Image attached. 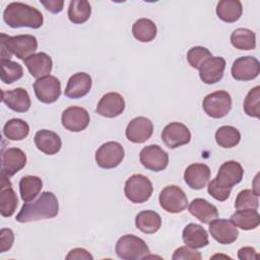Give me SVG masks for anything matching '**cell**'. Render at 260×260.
<instances>
[{"label": "cell", "instance_id": "24", "mask_svg": "<svg viewBox=\"0 0 260 260\" xmlns=\"http://www.w3.org/2000/svg\"><path fill=\"white\" fill-rule=\"evenodd\" d=\"M210 179V169L205 164H192L184 173L186 184L194 190L203 189Z\"/></svg>", "mask_w": 260, "mask_h": 260}, {"label": "cell", "instance_id": "12", "mask_svg": "<svg viewBox=\"0 0 260 260\" xmlns=\"http://www.w3.org/2000/svg\"><path fill=\"white\" fill-rule=\"evenodd\" d=\"M260 72V63L253 56H243L236 59L232 65L231 73L234 79L249 81L255 79Z\"/></svg>", "mask_w": 260, "mask_h": 260}, {"label": "cell", "instance_id": "19", "mask_svg": "<svg viewBox=\"0 0 260 260\" xmlns=\"http://www.w3.org/2000/svg\"><path fill=\"white\" fill-rule=\"evenodd\" d=\"M23 62L30 75L37 79L50 75L53 68L52 58L44 52L35 53L25 58Z\"/></svg>", "mask_w": 260, "mask_h": 260}, {"label": "cell", "instance_id": "2", "mask_svg": "<svg viewBox=\"0 0 260 260\" xmlns=\"http://www.w3.org/2000/svg\"><path fill=\"white\" fill-rule=\"evenodd\" d=\"M3 20L13 28H40L44 23V17L40 10L21 2L9 3L4 9Z\"/></svg>", "mask_w": 260, "mask_h": 260}, {"label": "cell", "instance_id": "41", "mask_svg": "<svg viewBox=\"0 0 260 260\" xmlns=\"http://www.w3.org/2000/svg\"><path fill=\"white\" fill-rule=\"evenodd\" d=\"M173 260H200L201 254L196 249L188 246L179 247L172 256Z\"/></svg>", "mask_w": 260, "mask_h": 260}, {"label": "cell", "instance_id": "1", "mask_svg": "<svg viewBox=\"0 0 260 260\" xmlns=\"http://www.w3.org/2000/svg\"><path fill=\"white\" fill-rule=\"evenodd\" d=\"M59 212L58 199L54 193L45 191L32 202L24 203L16 215L18 222H29L53 218Z\"/></svg>", "mask_w": 260, "mask_h": 260}, {"label": "cell", "instance_id": "16", "mask_svg": "<svg viewBox=\"0 0 260 260\" xmlns=\"http://www.w3.org/2000/svg\"><path fill=\"white\" fill-rule=\"evenodd\" d=\"M26 165V155L23 150L17 147H10L2 151L1 175L11 177L19 172Z\"/></svg>", "mask_w": 260, "mask_h": 260}, {"label": "cell", "instance_id": "46", "mask_svg": "<svg viewBox=\"0 0 260 260\" xmlns=\"http://www.w3.org/2000/svg\"><path fill=\"white\" fill-rule=\"evenodd\" d=\"M238 258L241 260H253L258 259L259 255L252 247H243L238 251Z\"/></svg>", "mask_w": 260, "mask_h": 260}, {"label": "cell", "instance_id": "31", "mask_svg": "<svg viewBox=\"0 0 260 260\" xmlns=\"http://www.w3.org/2000/svg\"><path fill=\"white\" fill-rule=\"evenodd\" d=\"M43 188V181L37 176H24L19 181L20 197L24 203L34 200Z\"/></svg>", "mask_w": 260, "mask_h": 260}, {"label": "cell", "instance_id": "9", "mask_svg": "<svg viewBox=\"0 0 260 260\" xmlns=\"http://www.w3.org/2000/svg\"><path fill=\"white\" fill-rule=\"evenodd\" d=\"M34 90L41 103L52 104L60 98L61 82L56 76L48 75L34 82Z\"/></svg>", "mask_w": 260, "mask_h": 260}, {"label": "cell", "instance_id": "42", "mask_svg": "<svg viewBox=\"0 0 260 260\" xmlns=\"http://www.w3.org/2000/svg\"><path fill=\"white\" fill-rule=\"evenodd\" d=\"M207 192H208L209 195L212 196L215 200H217V201H224V200H226V199L230 197L232 190H228V189L221 188L220 186L216 185V184L211 180V181L208 183Z\"/></svg>", "mask_w": 260, "mask_h": 260}, {"label": "cell", "instance_id": "36", "mask_svg": "<svg viewBox=\"0 0 260 260\" xmlns=\"http://www.w3.org/2000/svg\"><path fill=\"white\" fill-rule=\"evenodd\" d=\"M241 140L240 131L230 125L219 127L215 132V141L222 148H232Z\"/></svg>", "mask_w": 260, "mask_h": 260}, {"label": "cell", "instance_id": "25", "mask_svg": "<svg viewBox=\"0 0 260 260\" xmlns=\"http://www.w3.org/2000/svg\"><path fill=\"white\" fill-rule=\"evenodd\" d=\"M34 141L37 148L48 155L56 154L60 151L62 146L60 136L57 133L47 129L39 130L35 134Z\"/></svg>", "mask_w": 260, "mask_h": 260}, {"label": "cell", "instance_id": "32", "mask_svg": "<svg viewBox=\"0 0 260 260\" xmlns=\"http://www.w3.org/2000/svg\"><path fill=\"white\" fill-rule=\"evenodd\" d=\"M157 28L155 23L148 18H139L132 25L133 37L142 43H148L156 37Z\"/></svg>", "mask_w": 260, "mask_h": 260}, {"label": "cell", "instance_id": "29", "mask_svg": "<svg viewBox=\"0 0 260 260\" xmlns=\"http://www.w3.org/2000/svg\"><path fill=\"white\" fill-rule=\"evenodd\" d=\"M243 13V6L239 0H221L216 5V14L224 22L237 21Z\"/></svg>", "mask_w": 260, "mask_h": 260}, {"label": "cell", "instance_id": "40", "mask_svg": "<svg viewBox=\"0 0 260 260\" xmlns=\"http://www.w3.org/2000/svg\"><path fill=\"white\" fill-rule=\"evenodd\" d=\"M211 57L212 55L210 51L201 46L193 47L187 53L188 63L192 68L195 69H199L203 65V63Z\"/></svg>", "mask_w": 260, "mask_h": 260}, {"label": "cell", "instance_id": "8", "mask_svg": "<svg viewBox=\"0 0 260 260\" xmlns=\"http://www.w3.org/2000/svg\"><path fill=\"white\" fill-rule=\"evenodd\" d=\"M124 155V148L119 142L108 141L95 151V162L102 169H114L122 162Z\"/></svg>", "mask_w": 260, "mask_h": 260}, {"label": "cell", "instance_id": "23", "mask_svg": "<svg viewBox=\"0 0 260 260\" xmlns=\"http://www.w3.org/2000/svg\"><path fill=\"white\" fill-rule=\"evenodd\" d=\"M0 187V213L4 217H10L14 214L18 199L8 177L1 175Z\"/></svg>", "mask_w": 260, "mask_h": 260}, {"label": "cell", "instance_id": "27", "mask_svg": "<svg viewBox=\"0 0 260 260\" xmlns=\"http://www.w3.org/2000/svg\"><path fill=\"white\" fill-rule=\"evenodd\" d=\"M182 238L186 246L193 249H200L209 244L207 232L197 223L187 224L183 230Z\"/></svg>", "mask_w": 260, "mask_h": 260}, {"label": "cell", "instance_id": "17", "mask_svg": "<svg viewBox=\"0 0 260 260\" xmlns=\"http://www.w3.org/2000/svg\"><path fill=\"white\" fill-rule=\"evenodd\" d=\"M209 233L216 242L223 245L233 244L239 236L238 228L225 218H215L212 220L209 223Z\"/></svg>", "mask_w": 260, "mask_h": 260}, {"label": "cell", "instance_id": "5", "mask_svg": "<svg viewBox=\"0 0 260 260\" xmlns=\"http://www.w3.org/2000/svg\"><path fill=\"white\" fill-rule=\"evenodd\" d=\"M152 191V183L144 175H132L125 182V196L129 201L133 203H143L147 201L150 198Z\"/></svg>", "mask_w": 260, "mask_h": 260}, {"label": "cell", "instance_id": "44", "mask_svg": "<svg viewBox=\"0 0 260 260\" xmlns=\"http://www.w3.org/2000/svg\"><path fill=\"white\" fill-rule=\"evenodd\" d=\"M66 259L69 260V259H77V260H92L93 257L92 255L85 249L83 248H75V249H72L68 255L66 256Z\"/></svg>", "mask_w": 260, "mask_h": 260}, {"label": "cell", "instance_id": "43", "mask_svg": "<svg viewBox=\"0 0 260 260\" xmlns=\"http://www.w3.org/2000/svg\"><path fill=\"white\" fill-rule=\"evenodd\" d=\"M14 242V234L10 229H1L0 231V253L11 249Z\"/></svg>", "mask_w": 260, "mask_h": 260}, {"label": "cell", "instance_id": "38", "mask_svg": "<svg viewBox=\"0 0 260 260\" xmlns=\"http://www.w3.org/2000/svg\"><path fill=\"white\" fill-rule=\"evenodd\" d=\"M244 112L254 118H259L260 114V86L256 85L249 90L244 100Z\"/></svg>", "mask_w": 260, "mask_h": 260}, {"label": "cell", "instance_id": "20", "mask_svg": "<svg viewBox=\"0 0 260 260\" xmlns=\"http://www.w3.org/2000/svg\"><path fill=\"white\" fill-rule=\"evenodd\" d=\"M225 69V60L222 57H211L199 68V77L206 84H214L221 80Z\"/></svg>", "mask_w": 260, "mask_h": 260}, {"label": "cell", "instance_id": "28", "mask_svg": "<svg viewBox=\"0 0 260 260\" xmlns=\"http://www.w3.org/2000/svg\"><path fill=\"white\" fill-rule=\"evenodd\" d=\"M135 225L144 234H154L161 226V217L153 210H142L135 217Z\"/></svg>", "mask_w": 260, "mask_h": 260}, {"label": "cell", "instance_id": "10", "mask_svg": "<svg viewBox=\"0 0 260 260\" xmlns=\"http://www.w3.org/2000/svg\"><path fill=\"white\" fill-rule=\"evenodd\" d=\"M141 165L152 172L164 171L169 164V154L157 144H151L141 149L139 153Z\"/></svg>", "mask_w": 260, "mask_h": 260}, {"label": "cell", "instance_id": "45", "mask_svg": "<svg viewBox=\"0 0 260 260\" xmlns=\"http://www.w3.org/2000/svg\"><path fill=\"white\" fill-rule=\"evenodd\" d=\"M40 2L51 13L56 14V13H59L63 10V6H64V1L63 0H47V1L41 0Z\"/></svg>", "mask_w": 260, "mask_h": 260}, {"label": "cell", "instance_id": "34", "mask_svg": "<svg viewBox=\"0 0 260 260\" xmlns=\"http://www.w3.org/2000/svg\"><path fill=\"white\" fill-rule=\"evenodd\" d=\"M231 44L238 50H254L256 48L255 32L249 28H237L231 35Z\"/></svg>", "mask_w": 260, "mask_h": 260}, {"label": "cell", "instance_id": "18", "mask_svg": "<svg viewBox=\"0 0 260 260\" xmlns=\"http://www.w3.org/2000/svg\"><path fill=\"white\" fill-rule=\"evenodd\" d=\"M125 110L124 98L115 91L108 92L102 96L98 103L95 112L102 117L115 118L120 116Z\"/></svg>", "mask_w": 260, "mask_h": 260}, {"label": "cell", "instance_id": "22", "mask_svg": "<svg viewBox=\"0 0 260 260\" xmlns=\"http://www.w3.org/2000/svg\"><path fill=\"white\" fill-rule=\"evenodd\" d=\"M1 93L2 102L10 110L16 113H24L29 110L30 98L24 88L17 87L12 90H1Z\"/></svg>", "mask_w": 260, "mask_h": 260}, {"label": "cell", "instance_id": "39", "mask_svg": "<svg viewBox=\"0 0 260 260\" xmlns=\"http://www.w3.org/2000/svg\"><path fill=\"white\" fill-rule=\"evenodd\" d=\"M259 196L250 189L242 190L238 193L235 200V208L239 209H257L259 207Z\"/></svg>", "mask_w": 260, "mask_h": 260}, {"label": "cell", "instance_id": "21", "mask_svg": "<svg viewBox=\"0 0 260 260\" xmlns=\"http://www.w3.org/2000/svg\"><path fill=\"white\" fill-rule=\"evenodd\" d=\"M91 77L85 72H77L70 76L67 81L64 94L69 99H80L85 96L91 88Z\"/></svg>", "mask_w": 260, "mask_h": 260}, {"label": "cell", "instance_id": "30", "mask_svg": "<svg viewBox=\"0 0 260 260\" xmlns=\"http://www.w3.org/2000/svg\"><path fill=\"white\" fill-rule=\"evenodd\" d=\"M230 220L244 231L256 229L260 223V216L257 209H239L232 214Z\"/></svg>", "mask_w": 260, "mask_h": 260}, {"label": "cell", "instance_id": "14", "mask_svg": "<svg viewBox=\"0 0 260 260\" xmlns=\"http://www.w3.org/2000/svg\"><path fill=\"white\" fill-rule=\"evenodd\" d=\"M89 121L88 112L84 108L77 106H71L65 109L61 116L63 127L71 132H80L86 129Z\"/></svg>", "mask_w": 260, "mask_h": 260}, {"label": "cell", "instance_id": "11", "mask_svg": "<svg viewBox=\"0 0 260 260\" xmlns=\"http://www.w3.org/2000/svg\"><path fill=\"white\" fill-rule=\"evenodd\" d=\"M244 176V170L240 162L236 160L224 161L217 172V175L212 181L221 188L232 190V188L239 184Z\"/></svg>", "mask_w": 260, "mask_h": 260}, {"label": "cell", "instance_id": "15", "mask_svg": "<svg viewBox=\"0 0 260 260\" xmlns=\"http://www.w3.org/2000/svg\"><path fill=\"white\" fill-rule=\"evenodd\" d=\"M153 132V124L146 117H136L132 119L125 130L126 138L133 143H144Z\"/></svg>", "mask_w": 260, "mask_h": 260}, {"label": "cell", "instance_id": "35", "mask_svg": "<svg viewBox=\"0 0 260 260\" xmlns=\"http://www.w3.org/2000/svg\"><path fill=\"white\" fill-rule=\"evenodd\" d=\"M29 133L28 124L21 119H11L7 121L3 127L4 136L12 141H19L27 137Z\"/></svg>", "mask_w": 260, "mask_h": 260}, {"label": "cell", "instance_id": "6", "mask_svg": "<svg viewBox=\"0 0 260 260\" xmlns=\"http://www.w3.org/2000/svg\"><path fill=\"white\" fill-rule=\"evenodd\" d=\"M204 112L211 118L225 117L232 109L231 94L225 90H216L207 94L202 102Z\"/></svg>", "mask_w": 260, "mask_h": 260}, {"label": "cell", "instance_id": "4", "mask_svg": "<svg viewBox=\"0 0 260 260\" xmlns=\"http://www.w3.org/2000/svg\"><path fill=\"white\" fill-rule=\"evenodd\" d=\"M115 251L122 260H139L147 258L150 250L146 243L134 235H124L116 243Z\"/></svg>", "mask_w": 260, "mask_h": 260}, {"label": "cell", "instance_id": "33", "mask_svg": "<svg viewBox=\"0 0 260 260\" xmlns=\"http://www.w3.org/2000/svg\"><path fill=\"white\" fill-rule=\"evenodd\" d=\"M91 14V7L86 0H72L68 6V18L72 23L81 24L87 21Z\"/></svg>", "mask_w": 260, "mask_h": 260}, {"label": "cell", "instance_id": "3", "mask_svg": "<svg viewBox=\"0 0 260 260\" xmlns=\"http://www.w3.org/2000/svg\"><path fill=\"white\" fill-rule=\"evenodd\" d=\"M1 59L10 60L11 55H15L18 59L24 60L28 56L35 54L38 49L37 38L32 35H17L9 37L1 34Z\"/></svg>", "mask_w": 260, "mask_h": 260}, {"label": "cell", "instance_id": "7", "mask_svg": "<svg viewBox=\"0 0 260 260\" xmlns=\"http://www.w3.org/2000/svg\"><path fill=\"white\" fill-rule=\"evenodd\" d=\"M160 207L170 213H180L187 208L188 198L185 192L176 185L165 187L158 197Z\"/></svg>", "mask_w": 260, "mask_h": 260}, {"label": "cell", "instance_id": "26", "mask_svg": "<svg viewBox=\"0 0 260 260\" xmlns=\"http://www.w3.org/2000/svg\"><path fill=\"white\" fill-rule=\"evenodd\" d=\"M189 212L204 224H209L217 218V208L203 198H195L189 204Z\"/></svg>", "mask_w": 260, "mask_h": 260}, {"label": "cell", "instance_id": "37", "mask_svg": "<svg viewBox=\"0 0 260 260\" xmlns=\"http://www.w3.org/2000/svg\"><path fill=\"white\" fill-rule=\"evenodd\" d=\"M1 64V81L11 84L20 79L23 75V69L20 64L8 59H0Z\"/></svg>", "mask_w": 260, "mask_h": 260}, {"label": "cell", "instance_id": "13", "mask_svg": "<svg viewBox=\"0 0 260 260\" xmlns=\"http://www.w3.org/2000/svg\"><path fill=\"white\" fill-rule=\"evenodd\" d=\"M161 140L169 148H177L188 144L191 140L190 130L186 125L179 122L168 124L161 132Z\"/></svg>", "mask_w": 260, "mask_h": 260}]
</instances>
